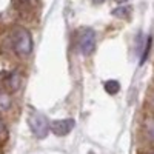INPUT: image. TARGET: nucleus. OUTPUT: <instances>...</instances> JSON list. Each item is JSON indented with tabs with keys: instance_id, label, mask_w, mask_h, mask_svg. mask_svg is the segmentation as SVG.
I'll list each match as a JSON object with an SVG mask.
<instances>
[{
	"instance_id": "1",
	"label": "nucleus",
	"mask_w": 154,
	"mask_h": 154,
	"mask_svg": "<svg viewBox=\"0 0 154 154\" xmlns=\"http://www.w3.org/2000/svg\"><path fill=\"white\" fill-rule=\"evenodd\" d=\"M12 48L19 57H26L32 51V37L28 29L19 28L12 35Z\"/></svg>"
},
{
	"instance_id": "2",
	"label": "nucleus",
	"mask_w": 154,
	"mask_h": 154,
	"mask_svg": "<svg viewBox=\"0 0 154 154\" xmlns=\"http://www.w3.org/2000/svg\"><path fill=\"white\" fill-rule=\"evenodd\" d=\"M77 48L82 56H91L96 49V32L91 28H85L77 37Z\"/></svg>"
},
{
	"instance_id": "3",
	"label": "nucleus",
	"mask_w": 154,
	"mask_h": 154,
	"mask_svg": "<svg viewBox=\"0 0 154 154\" xmlns=\"http://www.w3.org/2000/svg\"><path fill=\"white\" fill-rule=\"evenodd\" d=\"M29 130L37 139H45L49 133V122L42 112H32L28 117Z\"/></svg>"
},
{
	"instance_id": "4",
	"label": "nucleus",
	"mask_w": 154,
	"mask_h": 154,
	"mask_svg": "<svg viewBox=\"0 0 154 154\" xmlns=\"http://www.w3.org/2000/svg\"><path fill=\"white\" fill-rule=\"evenodd\" d=\"M75 126L74 119H60V120H53L49 125V130L53 131L57 137L68 136Z\"/></svg>"
},
{
	"instance_id": "5",
	"label": "nucleus",
	"mask_w": 154,
	"mask_h": 154,
	"mask_svg": "<svg viewBox=\"0 0 154 154\" xmlns=\"http://www.w3.org/2000/svg\"><path fill=\"white\" fill-rule=\"evenodd\" d=\"M5 80L6 83L9 85V88L12 89V91H17L19 86H20V75L17 72H5Z\"/></svg>"
},
{
	"instance_id": "6",
	"label": "nucleus",
	"mask_w": 154,
	"mask_h": 154,
	"mask_svg": "<svg viewBox=\"0 0 154 154\" xmlns=\"http://www.w3.org/2000/svg\"><path fill=\"white\" fill-rule=\"evenodd\" d=\"M130 14H131V6H128V5H120L116 9H112V16L117 19H126V17H130Z\"/></svg>"
},
{
	"instance_id": "7",
	"label": "nucleus",
	"mask_w": 154,
	"mask_h": 154,
	"mask_svg": "<svg viewBox=\"0 0 154 154\" xmlns=\"http://www.w3.org/2000/svg\"><path fill=\"white\" fill-rule=\"evenodd\" d=\"M105 91L111 96H116L119 91H120V83L117 80H108L105 82Z\"/></svg>"
},
{
	"instance_id": "8",
	"label": "nucleus",
	"mask_w": 154,
	"mask_h": 154,
	"mask_svg": "<svg viewBox=\"0 0 154 154\" xmlns=\"http://www.w3.org/2000/svg\"><path fill=\"white\" fill-rule=\"evenodd\" d=\"M11 106V99L9 94L3 89H0V111H8Z\"/></svg>"
},
{
	"instance_id": "9",
	"label": "nucleus",
	"mask_w": 154,
	"mask_h": 154,
	"mask_svg": "<svg viewBox=\"0 0 154 154\" xmlns=\"http://www.w3.org/2000/svg\"><path fill=\"white\" fill-rule=\"evenodd\" d=\"M8 136H9V131H8V126L5 123V120L0 117V143H3L8 140Z\"/></svg>"
},
{
	"instance_id": "10",
	"label": "nucleus",
	"mask_w": 154,
	"mask_h": 154,
	"mask_svg": "<svg viewBox=\"0 0 154 154\" xmlns=\"http://www.w3.org/2000/svg\"><path fill=\"white\" fill-rule=\"evenodd\" d=\"M146 134H148V139L151 140V142H154V119H148L146 120Z\"/></svg>"
},
{
	"instance_id": "11",
	"label": "nucleus",
	"mask_w": 154,
	"mask_h": 154,
	"mask_svg": "<svg viewBox=\"0 0 154 154\" xmlns=\"http://www.w3.org/2000/svg\"><path fill=\"white\" fill-rule=\"evenodd\" d=\"M149 48H151V37L148 35L146 42H145V48H143V54H142V57H140V65H142V63H145V60H146V57H148V54H149Z\"/></svg>"
},
{
	"instance_id": "12",
	"label": "nucleus",
	"mask_w": 154,
	"mask_h": 154,
	"mask_svg": "<svg viewBox=\"0 0 154 154\" xmlns=\"http://www.w3.org/2000/svg\"><path fill=\"white\" fill-rule=\"evenodd\" d=\"M116 2H117V3H120V5H125V3L128 2V0H116Z\"/></svg>"
},
{
	"instance_id": "13",
	"label": "nucleus",
	"mask_w": 154,
	"mask_h": 154,
	"mask_svg": "<svg viewBox=\"0 0 154 154\" xmlns=\"http://www.w3.org/2000/svg\"><path fill=\"white\" fill-rule=\"evenodd\" d=\"M94 2H96V3H103L105 0H94Z\"/></svg>"
},
{
	"instance_id": "14",
	"label": "nucleus",
	"mask_w": 154,
	"mask_h": 154,
	"mask_svg": "<svg viewBox=\"0 0 154 154\" xmlns=\"http://www.w3.org/2000/svg\"><path fill=\"white\" fill-rule=\"evenodd\" d=\"M88 154H94V152H93V151H89V152H88Z\"/></svg>"
},
{
	"instance_id": "15",
	"label": "nucleus",
	"mask_w": 154,
	"mask_h": 154,
	"mask_svg": "<svg viewBox=\"0 0 154 154\" xmlns=\"http://www.w3.org/2000/svg\"><path fill=\"white\" fill-rule=\"evenodd\" d=\"M29 2H34V0H29Z\"/></svg>"
}]
</instances>
